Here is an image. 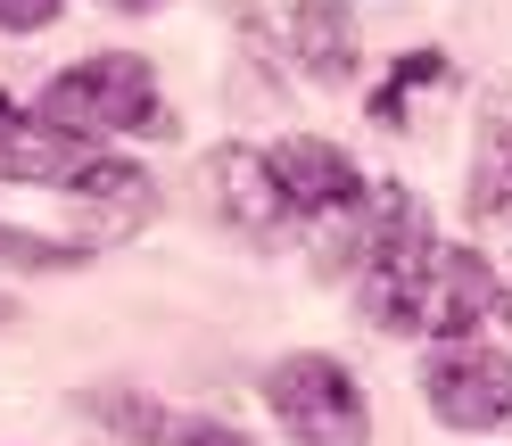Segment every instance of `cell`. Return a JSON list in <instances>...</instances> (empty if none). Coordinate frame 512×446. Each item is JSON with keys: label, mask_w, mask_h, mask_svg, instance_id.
Returning a JSON list of instances; mask_svg holds the SVG:
<instances>
[{"label": "cell", "mask_w": 512, "mask_h": 446, "mask_svg": "<svg viewBox=\"0 0 512 446\" xmlns=\"http://www.w3.org/2000/svg\"><path fill=\"white\" fill-rule=\"evenodd\" d=\"M265 166H273V182H281V199H290V215H364V166L347 149H331V141H314V133H298V141H281V149H265Z\"/></svg>", "instance_id": "cell-6"}, {"label": "cell", "mask_w": 512, "mask_h": 446, "mask_svg": "<svg viewBox=\"0 0 512 446\" xmlns=\"http://www.w3.org/2000/svg\"><path fill=\"white\" fill-rule=\"evenodd\" d=\"M9 124H17V108H9V100H0V141H9Z\"/></svg>", "instance_id": "cell-14"}, {"label": "cell", "mask_w": 512, "mask_h": 446, "mask_svg": "<svg viewBox=\"0 0 512 446\" xmlns=\"http://www.w3.org/2000/svg\"><path fill=\"white\" fill-rule=\"evenodd\" d=\"M504 314H512V298H504Z\"/></svg>", "instance_id": "cell-16"}, {"label": "cell", "mask_w": 512, "mask_h": 446, "mask_svg": "<svg viewBox=\"0 0 512 446\" xmlns=\"http://www.w3.org/2000/svg\"><path fill=\"white\" fill-rule=\"evenodd\" d=\"M265 405L290 446H372V405L339 356H281L265 372Z\"/></svg>", "instance_id": "cell-3"}, {"label": "cell", "mask_w": 512, "mask_h": 446, "mask_svg": "<svg viewBox=\"0 0 512 446\" xmlns=\"http://www.w3.org/2000/svg\"><path fill=\"white\" fill-rule=\"evenodd\" d=\"M34 116L58 124V133L100 141V133H157V124H166V100H157L149 58L108 50V58H75V67H58V75L42 83Z\"/></svg>", "instance_id": "cell-1"}, {"label": "cell", "mask_w": 512, "mask_h": 446, "mask_svg": "<svg viewBox=\"0 0 512 446\" xmlns=\"http://www.w3.org/2000/svg\"><path fill=\"white\" fill-rule=\"evenodd\" d=\"M108 430L141 438V446H256L240 422H215V413H174V405H149V397H83Z\"/></svg>", "instance_id": "cell-9"}, {"label": "cell", "mask_w": 512, "mask_h": 446, "mask_svg": "<svg viewBox=\"0 0 512 446\" xmlns=\"http://www.w3.org/2000/svg\"><path fill=\"white\" fill-rule=\"evenodd\" d=\"M471 215L512 223V91L479 100V141H471Z\"/></svg>", "instance_id": "cell-10"}, {"label": "cell", "mask_w": 512, "mask_h": 446, "mask_svg": "<svg viewBox=\"0 0 512 446\" xmlns=\"http://www.w3.org/2000/svg\"><path fill=\"white\" fill-rule=\"evenodd\" d=\"M58 25V0H0V34H42Z\"/></svg>", "instance_id": "cell-12"}, {"label": "cell", "mask_w": 512, "mask_h": 446, "mask_svg": "<svg viewBox=\"0 0 512 446\" xmlns=\"http://www.w3.org/2000/svg\"><path fill=\"white\" fill-rule=\"evenodd\" d=\"M108 9H166V0H108Z\"/></svg>", "instance_id": "cell-13"}, {"label": "cell", "mask_w": 512, "mask_h": 446, "mask_svg": "<svg viewBox=\"0 0 512 446\" xmlns=\"http://www.w3.org/2000/svg\"><path fill=\"white\" fill-rule=\"evenodd\" d=\"M496 306H504L496 273L479 265L471 248H438V257L413 273V290L380 314V323H389V331H422V339H471Z\"/></svg>", "instance_id": "cell-5"}, {"label": "cell", "mask_w": 512, "mask_h": 446, "mask_svg": "<svg viewBox=\"0 0 512 446\" xmlns=\"http://www.w3.org/2000/svg\"><path fill=\"white\" fill-rule=\"evenodd\" d=\"M67 199L83 207V232H75V248L91 257V248H108V240H124L133 223H149V174H133V166H116V157H91V166L67 182Z\"/></svg>", "instance_id": "cell-7"}, {"label": "cell", "mask_w": 512, "mask_h": 446, "mask_svg": "<svg viewBox=\"0 0 512 446\" xmlns=\"http://www.w3.org/2000/svg\"><path fill=\"white\" fill-rule=\"evenodd\" d=\"M446 83H455L446 50H405L397 67H389V83L372 91V116H380V124H405V116H413V100H438Z\"/></svg>", "instance_id": "cell-11"}, {"label": "cell", "mask_w": 512, "mask_h": 446, "mask_svg": "<svg viewBox=\"0 0 512 446\" xmlns=\"http://www.w3.org/2000/svg\"><path fill=\"white\" fill-rule=\"evenodd\" d=\"M199 182L215 190V215L240 223V232H256V240H273L281 223H290V199H281V182H273V166L256 149H215L199 166Z\"/></svg>", "instance_id": "cell-8"}, {"label": "cell", "mask_w": 512, "mask_h": 446, "mask_svg": "<svg viewBox=\"0 0 512 446\" xmlns=\"http://www.w3.org/2000/svg\"><path fill=\"white\" fill-rule=\"evenodd\" d=\"M422 397L446 430H512V347L438 339L422 356Z\"/></svg>", "instance_id": "cell-4"}, {"label": "cell", "mask_w": 512, "mask_h": 446, "mask_svg": "<svg viewBox=\"0 0 512 446\" xmlns=\"http://www.w3.org/2000/svg\"><path fill=\"white\" fill-rule=\"evenodd\" d=\"M232 17L248 25L256 50H273L290 75L306 83H356L364 50H356V17L339 9V0H232Z\"/></svg>", "instance_id": "cell-2"}, {"label": "cell", "mask_w": 512, "mask_h": 446, "mask_svg": "<svg viewBox=\"0 0 512 446\" xmlns=\"http://www.w3.org/2000/svg\"><path fill=\"white\" fill-rule=\"evenodd\" d=\"M9 314H17V306H9V298H0V323H9Z\"/></svg>", "instance_id": "cell-15"}]
</instances>
